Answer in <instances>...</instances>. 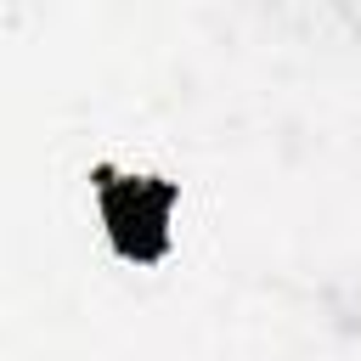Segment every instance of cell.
I'll list each match as a JSON object with an SVG mask.
<instances>
[{
    "instance_id": "6da1fadb",
    "label": "cell",
    "mask_w": 361,
    "mask_h": 361,
    "mask_svg": "<svg viewBox=\"0 0 361 361\" xmlns=\"http://www.w3.org/2000/svg\"><path fill=\"white\" fill-rule=\"evenodd\" d=\"M90 186H96L102 226H107L113 248L130 265H158L169 254V214L180 203V186L164 175H118L113 164H96Z\"/></svg>"
}]
</instances>
